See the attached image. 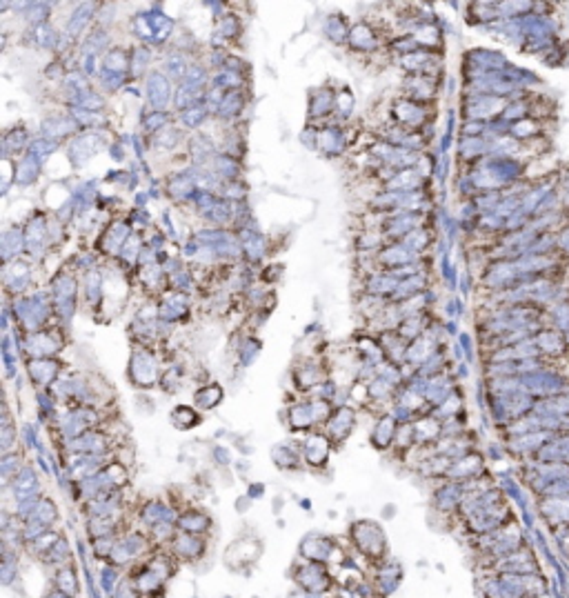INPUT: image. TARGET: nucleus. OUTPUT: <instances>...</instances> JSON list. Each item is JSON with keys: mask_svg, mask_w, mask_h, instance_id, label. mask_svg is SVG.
I'll list each match as a JSON object with an SVG mask.
<instances>
[{"mask_svg": "<svg viewBox=\"0 0 569 598\" xmlns=\"http://www.w3.org/2000/svg\"><path fill=\"white\" fill-rule=\"evenodd\" d=\"M147 101L149 105L154 107L156 112L165 109L169 98H172V85H169V80L165 74H160V71H154V74H149L147 78Z\"/></svg>", "mask_w": 569, "mask_h": 598, "instance_id": "nucleus-1", "label": "nucleus"}, {"mask_svg": "<svg viewBox=\"0 0 569 598\" xmlns=\"http://www.w3.org/2000/svg\"><path fill=\"white\" fill-rule=\"evenodd\" d=\"M103 140L96 138V133H78L69 145V158L74 160V165H83L87 158L94 156V151L101 147Z\"/></svg>", "mask_w": 569, "mask_h": 598, "instance_id": "nucleus-2", "label": "nucleus"}, {"mask_svg": "<svg viewBox=\"0 0 569 598\" xmlns=\"http://www.w3.org/2000/svg\"><path fill=\"white\" fill-rule=\"evenodd\" d=\"M94 9H96V5H80L76 12H71L69 23H67V34L71 36V38H76V36H80L87 29L89 21H92L94 14H96Z\"/></svg>", "mask_w": 569, "mask_h": 598, "instance_id": "nucleus-3", "label": "nucleus"}, {"mask_svg": "<svg viewBox=\"0 0 569 598\" xmlns=\"http://www.w3.org/2000/svg\"><path fill=\"white\" fill-rule=\"evenodd\" d=\"M316 142H318V147L325 151V154L334 156V154H338V151H343L345 136H343V131L338 127H327L325 131H318Z\"/></svg>", "mask_w": 569, "mask_h": 598, "instance_id": "nucleus-4", "label": "nucleus"}, {"mask_svg": "<svg viewBox=\"0 0 569 598\" xmlns=\"http://www.w3.org/2000/svg\"><path fill=\"white\" fill-rule=\"evenodd\" d=\"M349 44L354 49H376V36L369 25H356L349 29Z\"/></svg>", "mask_w": 569, "mask_h": 598, "instance_id": "nucleus-5", "label": "nucleus"}, {"mask_svg": "<svg viewBox=\"0 0 569 598\" xmlns=\"http://www.w3.org/2000/svg\"><path fill=\"white\" fill-rule=\"evenodd\" d=\"M396 118L403 122V125H409V127H416L418 122H423V107L418 105V101H403L396 105Z\"/></svg>", "mask_w": 569, "mask_h": 598, "instance_id": "nucleus-6", "label": "nucleus"}, {"mask_svg": "<svg viewBox=\"0 0 569 598\" xmlns=\"http://www.w3.org/2000/svg\"><path fill=\"white\" fill-rule=\"evenodd\" d=\"M38 172H40L38 158H36L34 154L31 156H25L21 163H18V167H16V183L31 185L36 178H38Z\"/></svg>", "mask_w": 569, "mask_h": 598, "instance_id": "nucleus-7", "label": "nucleus"}, {"mask_svg": "<svg viewBox=\"0 0 569 598\" xmlns=\"http://www.w3.org/2000/svg\"><path fill=\"white\" fill-rule=\"evenodd\" d=\"M243 105H245V101L238 92H227L218 105V114L222 116V118H231V116H236L240 109H243Z\"/></svg>", "mask_w": 569, "mask_h": 598, "instance_id": "nucleus-8", "label": "nucleus"}, {"mask_svg": "<svg viewBox=\"0 0 569 598\" xmlns=\"http://www.w3.org/2000/svg\"><path fill=\"white\" fill-rule=\"evenodd\" d=\"M325 34L332 38L334 42H343L347 38V25L341 16H329L327 23H325Z\"/></svg>", "mask_w": 569, "mask_h": 598, "instance_id": "nucleus-9", "label": "nucleus"}, {"mask_svg": "<svg viewBox=\"0 0 569 598\" xmlns=\"http://www.w3.org/2000/svg\"><path fill=\"white\" fill-rule=\"evenodd\" d=\"M318 92H320V98H314V101H311V116H327L329 112H332V105H334L332 92H329L327 87L318 89Z\"/></svg>", "mask_w": 569, "mask_h": 598, "instance_id": "nucleus-10", "label": "nucleus"}, {"mask_svg": "<svg viewBox=\"0 0 569 598\" xmlns=\"http://www.w3.org/2000/svg\"><path fill=\"white\" fill-rule=\"evenodd\" d=\"M181 136H183L181 129L174 127V125H167L165 129H160V131H158L156 142H158V145L163 147V149H172V147L178 145V142H181Z\"/></svg>", "mask_w": 569, "mask_h": 598, "instance_id": "nucleus-11", "label": "nucleus"}, {"mask_svg": "<svg viewBox=\"0 0 569 598\" xmlns=\"http://www.w3.org/2000/svg\"><path fill=\"white\" fill-rule=\"evenodd\" d=\"M85 285H87V300L89 302H98L103 296V278L96 272H89L85 276Z\"/></svg>", "mask_w": 569, "mask_h": 598, "instance_id": "nucleus-12", "label": "nucleus"}, {"mask_svg": "<svg viewBox=\"0 0 569 598\" xmlns=\"http://www.w3.org/2000/svg\"><path fill=\"white\" fill-rule=\"evenodd\" d=\"M238 31H240V25L236 21V16L227 14V16L220 18V23H218V34L220 36H225V38H231V36H236Z\"/></svg>", "mask_w": 569, "mask_h": 598, "instance_id": "nucleus-13", "label": "nucleus"}, {"mask_svg": "<svg viewBox=\"0 0 569 598\" xmlns=\"http://www.w3.org/2000/svg\"><path fill=\"white\" fill-rule=\"evenodd\" d=\"M336 107H338V114H343V116H349L352 114V109H354V96H352L349 89H343V92L338 94Z\"/></svg>", "mask_w": 569, "mask_h": 598, "instance_id": "nucleus-14", "label": "nucleus"}, {"mask_svg": "<svg viewBox=\"0 0 569 598\" xmlns=\"http://www.w3.org/2000/svg\"><path fill=\"white\" fill-rule=\"evenodd\" d=\"M202 120H204V109L200 105L198 107H189V109L183 112V122L189 125V127H194V125L198 127V125H202Z\"/></svg>", "mask_w": 569, "mask_h": 598, "instance_id": "nucleus-15", "label": "nucleus"}, {"mask_svg": "<svg viewBox=\"0 0 569 598\" xmlns=\"http://www.w3.org/2000/svg\"><path fill=\"white\" fill-rule=\"evenodd\" d=\"M18 267H21V263H16V270ZM21 278H23V283H29V267H25V263H23V267H21ZM16 278V283H18V274L16 276H5V281L9 283V281H14Z\"/></svg>", "mask_w": 569, "mask_h": 598, "instance_id": "nucleus-16", "label": "nucleus"}]
</instances>
